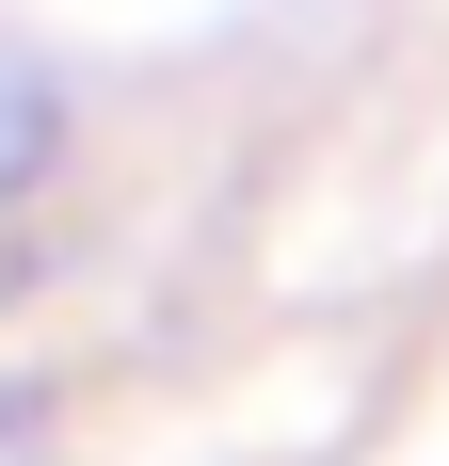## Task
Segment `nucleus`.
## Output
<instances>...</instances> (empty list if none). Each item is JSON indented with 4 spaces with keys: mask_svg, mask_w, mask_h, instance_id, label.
Listing matches in <instances>:
<instances>
[{
    "mask_svg": "<svg viewBox=\"0 0 449 466\" xmlns=\"http://www.w3.org/2000/svg\"><path fill=\"white\" fill-rule=\"evenodd\" d=\"M16 434H33V402H16V386H0V466H16Z\"/></svg>",
    "mask_w": 449,
    "mask_h": 466,
    "instance_id": "obj_1",
    "label": "nucleus"
}]
</instances>
